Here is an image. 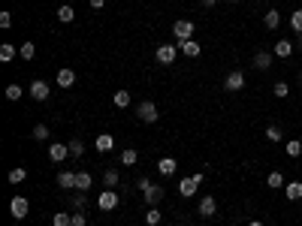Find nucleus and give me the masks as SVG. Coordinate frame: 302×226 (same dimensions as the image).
Wrapping results in <instances>:
<instances>
[{"mask_svg":"<svg viewBox=\"0 0 302 226\" xmlns=\"http://www.w3.org/2000/svg\"><path fill=\"white\" fill-rule=\"evenodd\" d=\"M202 178H205L202 172L191 175V178H181V181H178V193L184 196V199H188V196H194V193H197V187L202 184Z\"/></svg>","mask_w":302,"mask_h":226,"instance_id":"obj_1","label":"nucleus"},{"mask_svg":"<svg viewBox=\"0 0 302 226\" xmlns=\"http://www.w3.org/2000/svg\"><path fill=\"white\" fill-rule=\"evenodd\" d=\"M28 211H31V202H28L25 196H15V199L9 202V214H12L15 220H25V217H28Z\"/></svg>","mask_w":302,"mask_h":226,"instance_id":"obj_2","label":"nucleus"},{"mask_svg":"<svg viewBox=\"0 0 302 226\" xmlns=\"http://www.w3.org/2000/svg\"><path fill=\"white\" fill-rule=\"evenodd\" d=\"M172 36H175L178 42L191 39V36H194V21H188V18H178V21L172 24Z\"/></svg>","mask_w":302,"mask_h":226,"instance_id":"obj_3","label":"nucleus"},{"mask_svg":"<svg viewBox=\"0 0 302 226\" xmlns=\"http://www.w3.org/2000/svg\"><path fill=\"white\" fill-rule=\"evenodd\" d=\"M175 55H178V45H169V42H164V45L154 52V58H157L164 66H172V64H175Z\"/></svg>","mask_w":302,"mask_h":226,"instance_id":"obj_4","label":"nucleus"},{"mask_svg":"<svg viewBox=\"0 0 302 226\" xmlns=\"http://www.w3.org/2000/svg\"><path fill=\"white\" fill-rule=\"evenodd\" d=\"M97 208H100V211H115V208H118V193H115V190H103V193L97 196Z\"/></svg>","mask_w":302,"mask_h":226,"instance_id":"obj_5","label":"nucleus"},{"mask_svg":"<svg viewBox=\"0 0 302 226\" xmlns=\"http://www.w3.org/2000/svg\"><path fill=\"white\" fill-rule=\"evenodd\" d=\"M139 121H142V124H154V121H157V106H154L151 99L139 103Z\"/></svg>","mask_w":302,"mask_h":226,"instance_id":"obj_6","label":"nucleus"},{"mask_svg":"<svg viewBox=\"0 0 302 226\" xmlns=\"http://www.w3.org/2000/svg\"><path fill=\"white\" fill-rule=\"evenodd\" d=\"M245 88V72L242 69H233L227 79H224V91H242Z\"/></svg>","mask_w":302,"mask_h":226,"instance_id":"obj_7","label":"nucleus"},{"mask_svg":"<svg viewBox=\"0 0 302 226\" xmlns=\"http://www.w3.org/2000/svg\"><path fill=\"white\" fill-rule=\"evenodd\" d=\"M28 94H31V97H34L36 103H42V99H49V94H52V91H49V85H45L42 79H36V82H31Z\"/></svg>","mask_w":302,"mask_h":226,"instance_id":"obj_8","label":"nucleus"},{"mask_svg":"<svg viewBox=\"0 0 302 226\" xmlns=\"http://www.w3.org/2000/svg\"><path fill=\"white\" fill-rule=\"evenodd\" d=\"M94 148H97L100 154H109V151L115 148V136H112V133H100V136L94 139Z\"/></svg>","mask_w":302,"mask_h":226,"instance_id":"obj_9","label":"nucleus"},{"mask_svg":"<svg viewBox=\"0 0 302 226\" xmlns=\"http://www.w3.org/2000/svg\"><path fill=\"white\" fill-rule=\"evenodd\" d=\"M69 154V145H61V142H55V145H49V160L52 163H64Z\"/></svg>","mask_w":302,"mask_h":226,"instance_id":"obj_10","label":"nucleus"},{"mask_svg":"<svg viewBox=\"0 0 302 226\" xmlns=\"http://www.w3.org/2000/svg\"><path fill=\"white\" fill-rule=\"evenodd\" d=\"M178 52H181L184 58H200L202 45H200V42H194V39H184V42H178Z\"/></svg>","mask_w":302,"mask_h":226,"instance_id":"obj_11","label":"nucleus"},{"mask_svg":"<svg viewBox=\"0 0 302 226\" xmlns=\"http://www.w3.org/2000/svg\"><path fill=\"white\" fill-rule=\"evenodd\" d=\"M293 52H296V45H293L290 39H278V42H275V48H272V55H275V58H290Z\"/></svg>","mask_w":302,"mask_h":226,"instance_id":"obj_12","label":"nucleus"},{"mask_svg":"<svg viewBox=\"0 0 302 226\" xmlns=\"http://www.w3.org/2000/svg\"><path fill=\"white\" fill-rule=\"evenodd\" d=\"M197 211H200V217H215V214H218V202H215L212 196H202Z\"/></svg>","mask_w":302,"mask_h":226,"instance_id":"obj_13","label":"nucleus"},{"mask_svg":"<svg viewBox=\"0 0 302 226\" xmlns=\"http://www.w3.org/2000/svg\"><path fill=\"white\" fill-rule=\"evenodd\" d=\"M73 85H76V72H73L69 66L58 69V88H64V91H67V88H73Z\"/></svg>","mask_w":302,"mask_h":226,"instance_id":"obj_14","label":"nucleus"},{"mask_svg":"<svg viewBox=\"0 0 302 226\" xmlns=\"http://www.w3.org/2000/svg\"><path fill=\"white\" fill-rule=\"evenodd\" d=\"M142 196H145L148 205H157V202L164 199V184H151L148 190H142Z\"/></svg>","mask_w":302,"mask_h":226,"instance_id":"obj_15","label":"nucleus"},{"mask_svg":"<svg viewBox=\"0 0 302 226\" xmlns=\"http://www.w3.org/2000/svg\"><path fill=\"white\" fill-rule=\"evenodd\" d=\"M175 169H178V160H175V157H160V160H157V172H160L164 178H167V175H172Z\"/></svg>","mask_w":302,"mask_h":226,"instance_id":"obj_16","label":"nucleus"},{"mask_svg":"<svg viewBox=\"0 0 302 226\" xmlns=\"http://www.w3.org/2000/svg\"><path fill=\"white\" fill-rule=\"evenodd\" d=\"M284 196H287L290 202H299V199H302V181H290V184H284Z\"/></svg>","mask_w":302,"mask_h":226,"instance_id":"obj_17","label":"nucleus"},{"mask_svg":"<svg viewBox=\"0 0 302 226\" xmlns=\"http://www.w3.org/2000/svg\"><path fill=\"white\" fill-rule=\"evenodd\" d=\"M272 58H275L272 52H257L254 55V66L257 69H272Z\"/></svg>","mask_w":302,"mask_h":226,"instance_id":"obj_18","label":"nucleus"},{"mask_svg":"<svg viewBox=\"0 0 302 226\" xmlns=\"http://www.w3.org/2000/svg\"><path fill=\"white\" fill-rule=\"evenodd\" d=\"M15 55H18V48H15L12 42H3V45H0V61H3V64L15 61Z\"/></svg>","mask_w":302,"mask_h":226,"instance_id":"obj_19","label":"nucleus"},{"mask_svg":"<svg viewBox=\"0 0 302 226\" xmlns=\"http://www.w3.org/2000/svg\"><path fill=\"white\" fill-rule=\"evenodd\" d=\"M76 190H82V193L91 190V172H76Z\"/></svg>","mask_w":302,"mask_h":226,"instance_id":"obj_20","label":"nucleus"},{"mask_svg":"<svg viewBox=\"0 0 302 226\" xmlns=\"http://www.w3.org/2000/svg\"><path fill=\"white\" fill-rule=\"evenodd\" d=\"M263 24H266L269 31H275V28L281 24V12H278V9H266V15H263Z\"/></svg>","mask_w":302,"mask_h":226,"instance_id":"obj_21","label":"nucleus"},{"mask_svg":"<svg viewBox=\"0 0 302 226\" xmlns=\"http://www.w3.org/2000/svg\"><path fill=\"white\" fill-rule=\"evenodd\" d=\"M18 58H21V61H34L36 58V45L34 42H21V45H18Z\"/></svg>","mask_w":302,"mask_h":226,"instance_id":"obj_22","label":"nucleus"},{"mask_svg":"<svg viewBox=\"0 0 302 226\" xmlns=\"http://www.w3.org/2000/svg\"><path fill=\"white\" fill-rule=\"evenodd\" d=\"M118 181H121V178H118V172H115V169H106V172H103V187H106V190H115V184H118Z\"/></svg>","mask_w":302,"mask_h":226,"instance_id":"obj_23","label":"nucleus"},{"mask_svg":"<svg viewBox=\"0 0 302 226\" xmlns=\"http://www.w3.org/2000/svg\"><path fill=\"white\" fill-rule=\"evenodd\" d=\"M58 184H61L64 190H76V172H61V175H58Z\"/></svg>","mask_w":302,"mask_h":226,"instance_id":"obj_24","label":"nucleus"},{"mask_svg":"<svg viewBox=\"0 0 302 226\" xmlns=\"http://www.w3.org/2000/svg\"><path fill=\"white\" fill-rule=\"evenodd\" d=\"M76 18V9L69 6V3H64V6H58V21H64V24H69Z\"/></svg>","mask_w":302,"mask_h":226,"instance_id":"obj_25","label":"nucleus"},{"mask_svg":"<svg viewBox=\"0 0 302 226\" xmlns=\"http://www.w3.org/2000/svg\"><path fill=\"white\" fill-rule=\"evenodd\" d=\"M263 136H266L269 142H281V139H284V130L278 127V124H269V127H266V133H263Z\"/></svg>","mask_w":302,"mask_h":226,"instance_id":"obj_26","label":"nucleus"},{"mask_svg":"<svg viewBox=\"0 0 302 226\" xmlns=\"http://www.w3.org/2000/svg\"><path fill=\"white\" fill-rule=\"evenodd\" d=\"M136 160H139V154H136L133 148H124V151H121V157H118V163H121V166H133Z\"/></svg>","mask_w":302,"mask_h":226,"instance_id":"obj_27","label":"nucleus"},{"mask_svg":"<svg viewBox=\"0 0 302 226\" xmlns=\"http://www.w3.org/2000/svg\"><path fill=\"white\" fill-rule=\"evenodd\" d=\"M266 187H272V190H278V187H284V175H281V172H269V178H266Z\"/></svg>","mask_w":302,"mask_h":226,"instance_id":"obj_28","label":"nucleus"},{"mask_svg":"<svg viewBox=\"0 0 302 226\" xmlns=\"http://www.w3.org/2000/svg\"><path fill=\"white\" fill-rule=\"evenodd\" d=\"M284 151H287V157H299L302 154V142L299 139H290V142L284 145Z\"/></svg>","mask_w":302,"mask_h":226,"instance_id":"obj_29","label":"nucleus"},{"mask_svg":"<svg viewBox=\"0 0 302 226\" xmlns=\"http://www.w3.org/2000/svg\"><path fill=\"white\" fill-rule=\"evenodd\" d=\"M52 226H73V214H67V211H58V214L52 217Z\"/></svg>","mask_w":302,"mask_h":226,"instance_id":"obj_30","label":"nucleus"},{"mask_svg":"<svg viewBox=\"0 0 302 226\" xmlns=\"http://www.w3.org/2000/svg\"><path fill=\"white\" fill-rule=\"evenodd\" d=\"M25 178H28V169H25V166H18V169L9 172V184H21Z\"/></svg>","mask_w":302,"mask_h":226,"instance_id":"obj_31","label":"nucleus"},{"mask_svg":"<svg viewBox=\"0 0 302 226\" xmlns=\"http://www.w3.org/2000/svg\"><path fill=\"white\" fill-rule=\"evenodd\" d=\"M145 223H148V226H157V223H160V211H157V205H151V208L145 211Z\"/></svg>","mask_w":302,"mask_h":226,"instance_id":"obj_32","label":"nucleus"},{"mask_svg":"<svg viewBox=\"0 0 302 226\" xmlns=\"http://www.w3.org/2000/svg\"><path fill=\"white\" fill-rule=\"evenodd\" d=\"M115 106L118 109H127L130 106V91H115Z\"/></svg>","mask_w":302,"mask_h":226,"instance_id":"obj_33","label":"nucleus"},{"mask_svg":"<svg viewBox=\"0 0 302 226\" xmlns=\"http://www.w3.org/2000/svg\"><path fill=\"white\" fill-rule=\"evenodd\" d=\"M69 154L73 157H82L85 154V142L82 139H69Z\"/></svg>","mask_w":302,"mask_h":226,"instance_id":"obj_34","label":"nucleus"},{"mask_svg":"<svg viewBox=\"0 0 302 226\" xmlns=\"http://www.w3.org/2000/svg\"><path fill=\"white\" fill-rule=\"evenodd\" d=\"M25 97V88H21V85H9V88H6V99H21Z\"/></svg>","mask_w":302,"mask_h":226,"instance_id":"obj_35","label":"nucleus"},{"mask_svg":"<svg viewBox=\"0 0 302 226\" xmlns=\"http://www.w3.org/2000/svg\"><path fill=\"white\" fill-rule=\"evenodd\" d=\"M272 94L278 99H284L287 94H290V88H287V82H275V88H272Z\"/></svg>","mask_w":302,"mask_h":226,"instance_id":"obj_36","label":"nucleus"},{"mask_svg":"<svg viewBox=\"0 0 302 226\" xmlns=\"http://www.w3.org/2000/svg\"><path fill=\"white\" fill-rule=\"evenodd\" d=\"M290 28L296 33H302V9H293V15H290Z\"/></svg>","mask_w":302,"mask_h":226,"instance_id":"obj_37","label":"nucleus"},{"mask_svg":"<svg viewBox=\"0 0 302 226\" xmlns=\"http://www.w3.org/2000/svg\"><path fill=\"white\" fill-rule=\"evenodd\" d=\"M34 139L45 142V139H49V127H45V124H36V127H34Z\"/></svg>","mask_w":302,"mask_h":226,"instance_id":"obj_38","label":"nucleus"},{"mask_svg":"<svg viewBox=\"0 0 302 226\" xmlns=\"http://www.w3.org/2000/svg\"><path fill=\"white\" fill-rule=\"evenodd\" d=\"M85 205H88V196L79 190V193L73 196V208H85Z\"/></svg>","mask_w":302,"mask_h":226,"instance_id":"obj_39","label":"nucleus"},{"mask_svg":"<svg viewBox=\"0 0 302 226\" xmlns=\"http://www.w3.org/2000/svg\"><path fill=\"white\" fill-rule=\"evenodd\" d=\"M73 226H88V217H85L82 211H76V214H73Z\"/></svg>","mask_w":302,"mask_h":226,"instance_id":"obj_40","label":"nucleus"},{"mask_svg":"<svg viewBox=\"0 0 302 226\" xmlns=\"http://www.w3.org/2000/svg\"><path fill=\"white\" fill-rule=\"evenodd\" d=\"M0 28H12V15L9 12H0Z\"/></svg>","mask_w":302,"mask_h":226,"instance_id":"obj_41","label":"nucleus"},{"mask_svg":"<svg viewBox=\"0 0 302 226\" xmlns=\"http://www.w3.org/2000/svg\"><path fill=\"white\" fill-rule=\"evenodd\" d=\"M151 184H154V181H151V178H139V181H136V187H139V190H148V187H151Z\"/></svg>","mask_w":302,"mask_h":226,"instance_id":"obj_42","label":"nucleus"},{"mask_svg":"<svg viewBox=\"0 0 302 226\" xmlns=\"http://www.w3.org/2000/svg\"><path fill=\"white\" fill-rule=\"evenodd\" d=\"M91 6H94V9H103V6H106V0H91Z\"/></svg>","mask_w":302,"mask_h":226,"instance_id":"obj_43","label":"nucleus"},{"mask_svg":"<svg viewBox=\"0 0 302 226\" xmlns=\"http://www.w3.org/2000/svg\"><path fill=\"white\" fill-rule=\"evenodd\" d=\"M202 6H215V3H218V0H200Z\"/></svg>","mask_w":302,"mask_h":226,"instance_id":"obj_44","label":"nucleus"},{"mask_svg":"<svg viewBox=\"0 0 302 226\" xmlns=\"http://www.w3.org/2000/svg\"><path fill=\"white\" fill-rule=\"evenodd\" d=\"M248 226H263V223H260V220H251V223H248Z\"/></svg>","mask_w":302,"mask_h":226,"instance_id":"obj_45","label":"nucleus"},{"mask_svg":"<svg viewBox=\"0 0 302 226\" xmlns=\"http://www.w3.org/2000/svg\"><path fill=\"white\" fill-rule=\"evenodd\" d=\"M299 85H302V69H299Z\"/></svg>","mask_w":302,"mask_h":226,"instance_id":"obj_46","label":"nucleus"},{"mask_svg":"<svg viewBox=\"0 0 302 226\" xmlns=\"http://www.w3.org/2000/svg\"><path fill=\"white\" fill-rule=\"evenodd\" d=\"M227 3H239V0H227Z\"/></svg>","mask_w":302,"mask_h":226,"instance_id":"obj_47","label":"nucleus"},{"mask_svg":"<svg viewBox=\"0 0 302 226\" xmlns=\"http://www.w3.org/2000/svg\"><path fill=\"white\" fill-rule=\"evenodd\" d=\"M169 226H178V223H169Z\"/></svg>","mask_w":302,"mask_h":226,"instance_id":"obj_48","label":"nucleus"}]
</instances>
